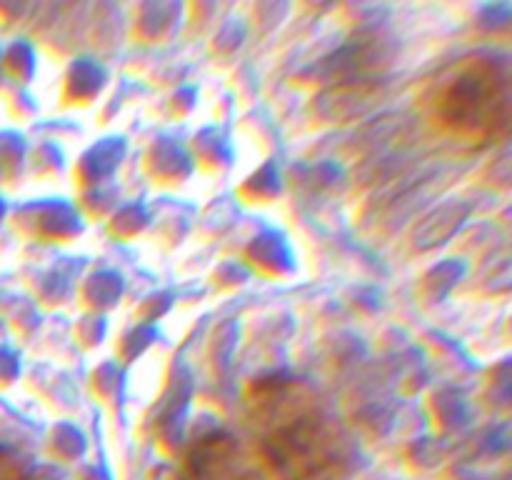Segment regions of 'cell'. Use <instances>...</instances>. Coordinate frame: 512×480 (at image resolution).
Wrapping results in <instances>:
<instances>
[{
  "mask_svg": "<svg viewBox=\"0 0 512 480\" xmlns=\"http://www.w3.org/2000/svg\"><path fill=\"white\" fill-rule=\"evenodd\" d=\"M438 110L443 123L458 133H495L510 113L508 73L495 63L468 65L445 85Z\"/></svg>",
  "mask_w": 512,
  "mask_h": 480,
  "instance_id": "cell-2",
  "label": "cell"
},
{
  "mask_svg": "<svg viewBox=\"0 0 512 480\" xmlns=\"http://www.w3.org/2000/svg\"><path fill=\"white\" fill-rule=\"evenodd\" d=\"M375 98L373 83H350V85H335L333 90L320 95V105H323V118L333 120H350L365 113L370 100Z\"/></svg>",
  "mask_w": 512,
  "mask_h": 480,
  "instance_id": "cell-5",
  "label": "cell"
},
{
  "mask_svg": "<svg viewBox=\"0 0 512 480\" xmlns=\"http://www.w3.org/2000/svg\"><path fill=\"white\" fill-rule=\"evenodd\" d=\"M470 215V205L460 203V200H450V203L435 208L423 223L415 228V245L418 248H435V245H443L450 235L458 233L463 228V223Z\"/></svg>",
  "mask_w": 512,
  "mask_h": 480,
  "instance_id": "cell-4",
  "label": "cell"
},
{
  "mask_svg": "<svg viewBox=\"0 0 512 480\" xmlns=\"http://www.w3.org/2000/svg\"><path fill=\"white\" fill-rule=\"evenodd\" d=\"M238 443L228 433H208L198 438L188 455L190 480H240Z\"/></svg>",
  "mask_w": 512,
  "mask_h": 480,
  "instance_id": "cell-3",
  "label": "cell"
},
{
  "mask_svg": "<svg viewBox=\"0 0 512 480\" xmlns=\"http://www.w3.org/2000/svg\"><path fill=\"white\" fill-rule=\"evenodd\" d=\"M273 398L263 455L278 480H345L353 448L335 418L313 400H288V383L263 390Z\"/></svg>",
  "mask_w": 512,
  "mask_h": 480,
  "instance_id": "cell-1",
  "label": "cell"
}]
</instances>
